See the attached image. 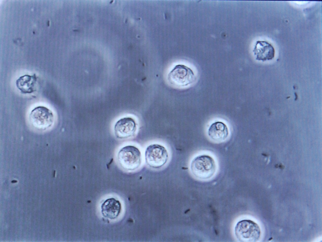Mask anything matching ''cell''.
Returning a JSON list of instances; mask_svg holds the SVG:
<instances>
[{"label": "cell", "mask_w": 322, "mask_h": 242, "mask_svg": "<svg viewBox=\"0 0 322 242\" xmlns=\"http://www.w3.org/2000/svg\"><path fill=\"white\" fill-rule=\"evenodd\" d=\"M190 169L193 175L201 180H206L215 174L216 166L214 159L207 154L198 155L192 161Z\"/></svg>", "instance_id": "obj_1"}, {"label": "cell", "mask_w": 322, "mask_h": 242, "mask_svg": "<svg viewBox=\"0 0 322 242\" xmlns=\"http://www.w3.org/2000/svg\"><path fill=\"white\" fill-rule=\"evenodd\" d=\"M117 159L120 165L128 170H133L139 168L142 159L140 150L133 145H127L122 148L118 153Z\"/></svg>", "instance_id": "obj_2"}, {"label": "cell", "mask_w": 322, "mask_h": 242, "mask_svg": "<svg viewBox=\"0 0 322 242\" xmlns=\"http://www.w3.org/2000/svg\"><path fill=\"white\" fill-rule=\"evenodd\" d=\"M235 234L240 242H256L260 236L261 231L258 224L250 219L239 221L235 228Z\"/></svg>", "instance_id": "obj_3"}, {"label": "cell", "mask_w": 322, "mask_h": 242, "mask_svg": "<svg viewBox=\"0 0 322 242\" xmlns=\"http://www.w3.org/2000/svg\"><path fill=\"white\" fill-rule=\"evenodd\" d=\"M145 158L146 164L153 168H159L167 162L169 154L165 148L158 143L151 144L145 151Z\"/></svg>", "instance_id": "obj_4"}, {"label": "cell", "mask_w": 322, "mask_h": 242, "mask_svg": "<svg viewBox=\"0 0 322 242\" xmlns=\"http://www.w3.org/2000/svg\"><path fill=\"white\" fill-rule=\"evenodd\" d=\"M167 77L171 84L181 87L190 85L196 80L195 76L192 70L183 64L176 65L169 72Z\"/></svg>", "instance_id": "obj_5"}, {"label": "cell", "mask_w": 322, "mask_h": 242, "mask_svg": "<svg viewBox=\"0 0 322 242\" xmlns=\"http://www.w3.org/2000/svg\"><path fill=\"white\" fill-rule=\"evenodd\" d=\"M31 123L39 129H46L53 125L54 116L49 109L44 106L35 107L31 112L29 116Z\"/></svg>", "instance_id": "obj_6"}, {"label": "cell", "mask_w": 322, "mask_h": 242, "mask_svg": "<svg viewBox=\"0 0 322 242\" xmlns=\"http://www.w3.org/2000/svg\"><path fill=\"white\" fill-rule=\"evenodd\" d=\"M136 129L135 120L130 117H125L116 122L114 126V133L117 138H125L133 136Z\"/></svg>", "instance_id": "obj_7"}, {"label": "cell", "mask_w": 322, "mask_h": 242, "mask_svg": "<svg viewBox=\"0 0 322 242\" xmlns=\"http://www.w3.org/2000/svg\"><path fill=\"white\" fill-rule=\"evenodd\" d=\"M256 59L263 62L272 59L274 57L275 50L271 44L265 41H257L253 50Z\"/></svg>", "instance_id": "obj_8"}, {"label": "cell", "mask_w": 322, "mask_h": 242, "mask_svg": "<svg viewBox=\"0 0 322 242\" xmlns=\"http://www.w3.org/2000/svg\"><path fill=\"white\" fill-rule=\"evenodd\" d=\"M210 138L216 142H222L228 137L229 133L227 126L222 122L217 121L212 123L208 131Z\"/></svg>", "instance_id": "obj_9"}, {"label": "cell", "mask_w": 322, "mask_h": 242, "mask_svg": "<svg viewBox=\"0 0 322 242\" xmlns=\"http://www.w3.org/2000/svg\"><path fill=\"white\" fill-rule=\"evenodd\" d=\"M121 205L119 201L113 198L106 199L101 206L103 215L107 218L114 219L119 215L121 210Z\"/></svg>", "instance_id": "obj_10"}, {"label": "cell", "mask_w": 322, "mask_h": 242, "mask_svg": "<svg viewBox=\"0 0 322 242\" xmlns=\"http://www.w3.org/2000/svg\"><path fill=\"white\" fill-rule=\"evenodd\" d=\"M37 78L35 74L32 75H25L21 76L16 80V86L23 94L32 93L36 90Z\"/></svg>", "instance_id": "obj_11"}]
</instances>
